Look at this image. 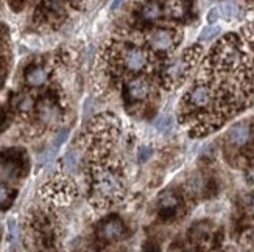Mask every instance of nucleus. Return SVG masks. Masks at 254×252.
I'll use <instances>...</instances> for the list:
<instances>
[{
    "mask_svg": "<svg viewBox=\"0 0 254 252\" xmlns=\"http://www.w3.org/2000/svg\"><path fill=\"white\" fill-rule=\"evenodd\" d=\"M8 231H9V237H11V242L13 243H19V229H17V224L14 220H11L8 223Z\"/></svg>",
    "mask_w": 254,
    "mask_h": 252,
    "instance_id": "5701e85b",
    "label": "nucleus"
},
{
    "mask_svg": "<svg viewBox=\"0 0 254 252\" xmlns=\"http://www.w3.org/2000/svg\"><path fill=\"white\" fill-rule=\"evenodd\" d=\"M248 46L251 49V54L254 56V31L253 33H248Z\"/></svg>",
    "mask_w": 254,
    "mask_h": 252,
    "instance_id": "c85d7f7f",
    "label": "nucleus"
},
{
    "mask_svg": "<svg viewBox=\"0 0 254 252\" xmlns=\"http://www.w3.org/2000/svg\"><path fill=\"white\" fill-rule=\"evenodd\" d=\"M44 17L50 22H57L64 17V8L60 0H46L42 5Z\"/></svg>",
    "mask_w": 254,
    "mask_h": 252,
    "instance_id": "f8f14e48",
    "label": "nucleus"
},
{
    "mask_svg": "<svg viewBox=\"0 0 254 252\" xmlns=\"http://www.w3.org/2000/svg\"><path fill=\"white\" fill-rule=\"evenodd\" d=\"M97 235L103 242H117L125 235V224L119 218H109L97 226Z\"/></svg>",
    "mask_w": 254,
    "mask_h": 252,
    "instance_id": "20e7f679",
    "label": "nucleus"
},
{
    "mask_svg": "<svg viewBox=\"0 0 254 252\" xmlns=\"http://www.w3.org/2000/svg\"><path fill=\"white\" fill-rule=\"evenodd\" d=\"M193 58L195 56H192L190 51H186L181 58L175 59L164 72L165 81L169 84H180L186 78V75L189 73V69L193 64Z\"/></svg>",
    "mask_w": 254,
    "mask_h": 252,
    "instance_id": "7ed1b4c3",
    "label": "nucleus"
},
{
    "mask_svg": "<svg viewBox=\"0 0 254 252\" xmlns=\"http://www.w3.org/2000/svg\"><path fill=\"white\" fill-rule=\"evenodd\" d=\"M253 137H254V131L250 123H237L228 131L226 140L231 147L242 148V147L250 145Z\"/></svg>",
    "mask_w": 254,
    "mask_h": 252,
    "instance_id": "423d86ee",
    "label": "nucleus"
},
{
    "mask_svg": "<svg viewBox=\"0 0 254 252\" xmlns=\"http://www.w3.org/2000/svg\"><path fill=\"white\" fill-rule=\"evenodd\" d=\"M11 2V6H13L14 9H19L22 6V0H9Z\"/></svg>",
    "mask_w": 254,
    "mask_h": 252,
    "instance_id": "2f4dec72",
    "label": "nucleus"
},
{
    "mask_svg": "<svg viewBox=\"0 0 254 252\" xmlns=\"http://www.w3.org/2000/svg\"><path fill=\"white\" fill-rule=\"evenodd\" d=\"M192 235H193V240H196L198 243H206L209 238L212 237V232L209 231V227L206 226V224H198L195 229H193V232H192Z\"/></svg>",
    "mask_w": 254,
    "mask_h": 252,
    "instance_id": "2eb2a0df",
    "label": "nucleus"
},
{
    "mask_svg": "<svg viewBox=\"0 0 254 252\" xmlns=\"http://www.w3.org/2000/svg\"><path fill=\"white\" fill-rule=\"evenodd\" d=\"M11 200V193L6 187H3V185H0V207H3L9 202Z\"/></svg>",
    "mask_w": 254,
    "mask_h": 252,
    "instance_id": "b1692460",
    "label": "nucleus"
},
{
    "mask_svg": "<svg viewBox=\"0 0 254 252\" xmlns=\"http://www.w3.org/2000/svg\"><path fill=\"white\" fill-rule=\"evenodd\" d=\"M151 94V84L145 78H134L127 83V97L131 101H145Z\"/></svg>",
    "mask_w": 254,
    "mask_h": 252,
    "instance_id": "1a4fd4ad",
    "label": "nucleus"
},
{
    "mask_svg": "<svg viewBox=\"0 0 254 252\" xmlns=\"http://www.w3.org/2000/svg\"><path fill=\"white\" fill-rule=\"evenodd\" d=\"M159 213L164 218H173V215L178 210V205H180V198L176 196L173 192H164L159 196Z\"/></svg>",
    "mask_w": 254,
    "mask_h": 252,
    "instance_id": "9d476101",
    "label": "nucleus"
},
{
    "mask_svg": "<svg viewBox=\"0 0 254 252\" xmlns=\"http://www.w3.org/2000/svg\"><path fill=\"white\" fill-rule=\"evenodd\" d=\"M169 14L172 17H183L186 14V5L181 0H173L169 3Z\"/></svg>",
    "mask_w": 254,
    "mask_h": 252,
    "instance_id": "a211bd4d",
    "label": "nucleus"
},
{
    "mask_svg": "<svg viewBox=\"0 0 254 252\" xmlns=\"http://www.w3.org/2000/svg\"><path fill=\"white\" fill-rule=\"evenodd\" d=\"M173 126V122H172V117L170 115H162L158 118V122H156V128L159 131H162V133H167V131H170Z\"/></svg>",
    "mask_w": 254,
    "mask_h": 252,
    "instance_id": "6ab92c4d",
    "label": "nucleus"
},
{
    "mask_svg": "<svg viewBox=\"0 0 254 252\" xmlns=\"http://www.w3.org/2000/svg\"><path fill=\"white\" fill-rule=\"evenodd\" d=\"M247 179L250 184H254V168H251L248 173H247Z\"/></svg>",
    "mask_w": 254,
    "mask_h": 252,
    "instance_id": "7c9ffc66",
    "label": "nucleus"
},
{
    "mask_svg": "<svg viewBox=\"0 0 254 252\" xmlns=\"http://www.w3.org/2000/svg\"><path fill=\"white\" fill-rule=\"evenodd\" d=\"M122 62H124V67L128 72H140L147 67V62H148V54L143 51L142 49L137 47H131L127 49L122 54Z\"/></svg>",
    "mask_w": 254,
    "mask_h": 252,
    "instance_id": "0eeeda50",
    "label": "nucleus"
},
{
    "mask_svg": "<svg viewBox=\"0 0 254 252\" xmlns=\"http://www.w3.org/2000/svg\"><path fill=\"white\" fill-rule=\"evenodd\" d=\"M122 2H124V0H114L113 5H111V9H113V11L117 9V6H119V5H122Z\"/></svg>",
    "mask_w": 254,
    "mask_h": 252,
    "instance_id": "473e14b6",
    "label": "nucleus"
},
{
    "mask_svg": "<svg viewBox=\"0 0 254 252\" xmlns=\"http://www.w3.org/2000/svg\"><path fill=\"white\" fill-rule=\"evenodd\" d=\"M220 97L217 95L215 89L207 83H196L192 89L186 94V109L189 112H212V109L217 106Z\"/></svg>",
    "mask_w": 254,
    "mask_h": 252,
    "instance_id": "f03ea898",
    "label": "nucleus"
},
{
    "mask_svg": "<svg viewBox=\"0 0 254 252\" xmlns=\"http://www.w3.org/2000/svg\"><path fill=\"white\" fill-rule=\"evenodd\" d=\"M222 11H223V16L226 19H231V17H234L236 16V6L233 3H225L222 6Z\"/></svg>",
    "mask_w": 254,
    "mask_h": 252,
    "instance_id": "a878e982",
    "label": "nucleus"
},
{
    "mask_svg": "<svg viewBox=\"0 0 254 252\" xmlns=\"http://www.w3.org/2000/svg\"><path fill=\"white\" fill-rule=\"evenodd\" d=\"M151 152H153V150L150 147H140L139 148V152H137L139 162H145L151 156Z\"/></svg>",
    "mask_w": 254,
    "mask_h": 252,
    "instance_id": "393cba45",
    "label": "nucleus"
},
{
    "mask_svg": "<svg viewBox=\"0 0 254 252\" xmlns=\"http://www.w3.org/2000/svg\"><path fill=\"white\" fill-rule=\"evenodd\" d=\"M220 33V27H206L203 31H201V35H200V39L201 41H211L212 38H215L217 35Z\"/></svg>",
    "mask_w": 254,
    "mask_h": 252,
    "instance_id": "412c9836",
    "label": "nucleus"
},
{
    "mask_svg": "<svg viewBox=\"0 0 254 252\" xmlns=\"http://www.w3.org/2000/svg\"><path fill=\"white\" fill-rule=\"evenodd\" d=\"M47 190L53 196V200L61 201V202L69 201L72 198V195H73L72 187H69V185L65 184L64 181H61V182H53L52 185H49Z\"/></svg>",
    "mask_w": 254,
    "mask_h": 252,
    "instance_id": "ddd939ff",
    "label": "nucleus"
},
{
    "mask_svg": "<svg viewBox=\"0 0 254 252\" xmlns=\"http://www.w3.org/2000/svg\"><path fill=\"white\" fill-rule=\"evenodd\" d=\"M247 240H248V243H250V245H253V246H254V227H253V229H250V231H248V234H247Z\"/></svg>",
    "mask_w": 254,
    "mask_h": 252,
    "instance_id": "c756f323",
    "label": "nucleus"
},
{
    "mask_svg": "<svg viewBox=\"0 0 254 252\" xmlns=\"http://www.w3.org/2000/svg\"><path fill=\"white\" fill-rule=\"evenodd\" d=\"M38 118L42 125H55L61 118V109L53 98H44L38 106Z\"/></svg>",
    "mask_w": 254,
    "mask_h": 252,
    "instance_id": "6e6552de",
    "label": "nucleus"
},
{
    "mask_svg": "<svg viewBox=\"0 0 254 252\" xmlns=\"http://www.w3.org/2000/svg\"><path fill=\"white\" fill-rule=\"evenodd\" d=\"M33 107H35V100H33L30 95H22V97H19V100H17V109H19L22 114L31 112Z\"/></svg>",
    "mask_w": 254,
    "mask_h": 252,
    "instance_id": "dca6fc26",
    "label": "nucleus"
},
{
    "mask_svg": "<svg viewBox=\"0 0 254 252\" xmlns=\"http://www.w3.org/2000/svg\"><path fill=\"white\" fill-rule=\"evenodd\" d=\"M92 189L98 198L106 201L117 200L124 195V181L120 178V174L114 170L97 168L94 171Z\"/></svg>",
    "mask_w": 254,
    "mask_h": 252,
    "instance_id": "f257e3e1",
    "label": "nucleus"
},
{
    "mask_svg": "<svg viewBox=\"0 0 254 252\" xmlns=\"http://www.w3.org/2000/svg\"><path fill=\"white\" fill-rule=\"evenodd\" d=\"M148 44L156 51H170L176 46V35L172 30H153L148 35Z\"/></svg>",
    "mask_w": 254,
    "mask_h": 252,
    "instance_id": "39448f33",
    "label": "nucleus"
},
{
    "mask_svg": "<svg viewBox=\"0 0 254 252\" xmlns=\"http://www.w3.org/2000/svg\"><path fill=\"white\" fill-rule=\"evenodd\" d=\"M218 14H220V9L218 8H212L211 11L207 13V22L209 24H215L218 20Z\"/></svg>",
    "mask_w": 254,
    "mask_h": 252,
    "instance_id": "bb28decb",
    "label": "nucleus"
},
{
    "mask_svg": "<svg viewBox=\"0 0 254 252\" xmlns=\"http://www.w3.org/2000/svg\"><path fill=\"white\" fill-rule=\"evenodd\" d=\"M64 167H65V170H75V167H76V156H75V152L73 151H69L67 154H65V157H64Z\"/></svg>",
    "mask_w": 254,
    "mask_h": 252,
    "instance_id": "4be33fe9",
    "label": "nucleus"
},
{
    "mask_svg": "<svg viewBox=\"0 0 254 252\" xmlns=\"http://www.w3.org/2000/svg\"><path fill=\"white\" fill-rule=\"evenodd\" d=\"M247 210L250 215L254 216V196H251V198L248 200V204H247Z\"/></svg>",
    "mask_w": 254,
    "mask_h": 252,
    "instance_id": "cd10ccee",
    "label": "nucleus"
},
{
    "mask_svg": "<svg viewBox=\"0 0 254 252\" xmlns=\"http://www.w3.org/2000/svg\"><path fill=\"white\" fill-rule=\"evenodd\" d=\"M47 78H49V70L46 67H42V65H33L25 73V81L33 87H39L42 84H46Z\"/></svg>",
    "mask_w": 254,
    "mask_h": 252,
    "instance_id": "9b49d317",
    "label": "nucleus"
},
{
    "mask_svg": "<svg viewBox=\"0 0 254 252\" xmlns=\"http://www.w3.org/2000/svg\"><path fill=\"white\" fill-rule=\"evenodd\" d=\"M67 136H69V131H67V129L60 131V133H58L57 136H55V139H53V142H52V147H50V148L57 151V150L64 144V142H65V139H67Z\"/></svg>",
    "mask_w": 254,
    "mask_h": 252,
    "instance_id": "aec40b11",
    "label": "nucleus"
},
{
    "mask_svg": "<svg viewBox=\"0 0 254 252\" xmlns=\"http://www.w3.org/2000/svg\"><path fill=\"white\" fill-rule=\"evenodd\" d=\"M0 83H2V73H0Z\"/></svg>",
    "mask_w": 254,
    "mask_h": 252,
    "instance_id": "f704fd0d",
    "label": "nucleus"
},
{
    "mask_svg": "<svg viewBox=\"0 0 254 252\" xmlns=\"http://www.w3.org/2000/svg\"><path fill=\"white\" fill-rule=\"evenodd\" d=\"M70 2H73V3H80V2H83V0H70Z\"/></svg>",
    "mask_w": 254,
    "mask_h": 252,
    "instance_id": "72a5a7b5",
    "label": "nucleus"
},
{
    "mask_svg": "<svg viewBox=\"0 0 254 252\" xmlns=\"http://www.w3.org/2000/svg\"><path fill=\"white\" fill-rule=\"evenodd\" d=\"M161 16H162V8L156 2H148V3L143 5L142 9H140V17L143 20L153 22V20H158Z\"/></svg>",
    "mask_w": 254,
    "mask_h": 252,
    "instance_id": "4468645a",
    "label": "nucleus"
},
{
    "mask_svg": "<svg viewBox=\"0 0 254 252\" xmlns=\"http://www.w3.org/2000/svg\"><path fill=\"white\" fill-rule=\"evenodd\" d=\"M16 173H17V167L13 162H2L0 163V178L9 179V178L16 176Z\"/></svg>",
    "mask_w": 254,
    "mask_h": 252,
    "instance_id": "f3484780",
    "label": "nucleus"
}]
</instances>
